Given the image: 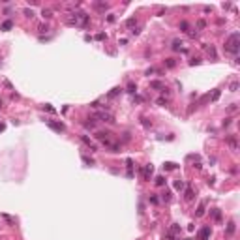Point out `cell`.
I'll return each mask as SVG.
<instances>
[{"label":"cell","mask_w":240,"mask_h":240,"mask_svg":"<svg viewBox=\"0 0 240 240\" xmlns=\"http://www.w3.org/2000/svg\"><path fill=\"white\" fill-rule=\"evenodd\" d=\"M45 124L51 128V130H54V132H58V133L66 132V126H64L62 122H54V120H45Z\"/></svg>","instance_id":"cell-5"},{"label":"cell","mask_w":240,"mask_h":240,"mask_svg":"<svg viewBox=\"0 0 240 240\" xmlns=\"http://www.w3.org/2000/svg\"><path fill=\"white\" fill-rule=\"evenodd\" d=\"M238 45H240V34L238 32H233L231 36L225 40V53H231V54H238Z\"/></svg>","instance_id":"cell-2"},{"label":"cell","mask_w":240,"mask_h":240,"mask_svg":"<svg viewBox=\"0 0 240 240\" xmlns=\"http://www.w3.org/2000/svg\"><path fill=\"white\" fill-rule=\"evenodd\" d=\"M225 233H227L229 236H231L233 233H235V221H229V223H227V229H225Z\"/></svg>","instance_id":"cell-18"},{"label":"cell","mask_w":240,"mask_h":240,"mask_svg":"<svg viewBox=\"0 0 240 240\" xmlns=\"http://www.w3.org/2000/svg\"><path fill=\"white\" fill-rule=\"evenodd\" d=\"M2 218H4L6 221H9V223H13V218H9V216H8V214H2Z\"/></svg>","instance_id":"cell-39"},{"label":"cell","mask_w":240,"mask_h":240,"mask_svg":"<svg viewBox=\"0 0 240 240\" xmlns=\"http://www.w3.org/2000/svg\"><path fill=\"white\" fill-rule=\"evenodd\" d=\"M156 103H158V105H167L169 103V98H163V96H161V98L156 100Z\"/></svg>","instance_id":"cell-27"},{"label":"cell","mask_w":240,"mask_h":240,"mask_svg":"<svg viewBox=\"0 0 240 240\" xmlns=\"http://www.w3.org/2000/svg\"><path fill=\"white\" fill-rule=\"evenodd\" d=\"M96 40H107V34H103V32H100V34L96 36Z\"/></svg>","instance_id":"cell-38"},{"label":"cell","mask_w":240,"mask_h":240,"mask_svg":"<svg viewBox=\"0 0 240 240\" xmlns=\"http://www.w3.org/2000/svg\"><path fill=\"white\" fill-rule=\"evenodd\" d=\"M83 159H85L86 163H90V165H92V163H94V159H90V158H88V156H83Z\"/></svg>","instance_id":"cell-41"},{"label":"cell","mask_w":240,"mask_h":240,"mask_svg":"<svg viewBox=\"0 0 240 240\" xmlns=\"http://www.w3.org/2000/svg\"><path fill=\"white\" fill-rule=\"evenodd\" d=\"M0 107H2V100H0Z\"/></svg>","instance_id":"cell-43"},{"label":"cell","mask_w":240,"mask_h":240,"mask_svg":"<svg viewBox=\"0 0 240 240\" xmlns=\"http://www.w3.org/2000/svg\"><path fill=\"white\" fill-rule=\"evenodd\" d=\"M88 120H90V122H85V128L86 130H96V120L94 118H88Z\"/></svg>","instance_id":"cell-21"},{"label":"cell","mask_w":240,"mask_h":240,"mask_svg":"<svg viewBox=\"0 0 240 240\" xmlns=\"http://www.w3.org/2000/svg\"><path fill=\"white\" fill-rule=\"evenodd\" d=\"M152 73H159V71H158L156 68H148V69L145 71V75H152Z\"/></svg>","instance_id":"cell-34"},{"label":"cell","mask_w":240,"mask_h":240,"mask_svg":"<svg viewBox=\"0 0 240 240\" xmlns=\"http://www.w3.org/2000/svg\"><path fill=\"white\" fill-rule=\"evenodd\" d=\"M204 210H206V201H201V204H199V208H197V212H195V216H197V218L204 216Z\"/></svg>","instance_id":"cell-11"},{"label":"cell","mask_w":240,"mask_h":240,"mask_svg":"<svg viewBox=\"0 0 240 240\" xmlns=\"http://www.w3.org/2000/svg\"><path fill=\"white\" fill-rule=\"evenodd\" d=\"M120 90H122V88H113V90H111V92H109V94H107V98H109V100H111V98H114V96H118V94H120Z\"/></svg>","instance_id":"cell-24"},{"label":"cell","mask_w":240,"mask_h":240,"mask_svg":"<svg viewBox=\"0 0 240 240\" xmlns=\"http://www.w3.org/2000/svg\"><path fill=\"white\" fill-rule=\"evenodd\" d=\"M94 137L98 141H107V139H113V133H111V132H103V130H98Z\"/></svg>","instance_id":"cell-7"},{"label":"cell","mask_w":240,"mask_h":240,"mask_svg":"<svg viewBox=\"0 0 240 240\" xmlns=\"http://www.w3.org/2000/svg\"><path fill=\"white\" fill-rule=\"evenodd\" d=\"M101 145H103L107 150H111V152H118V150H120V143H116V141H113V139L101 141Z\"/></svg>","instance_id":"cell-4"},{"label":"cell","mask_w":240,"mask_h":240,"mask_svg":"<svg viewBox=\"0 0 240 240\" xmlns=\"http://www.w3.org/2000/svg\"><path fill=\"white\" fill-rule=\"evenodd\" d=\"M135 24H137V19H135V17H130V19H128V21H126V26H128V28L135 26Z\"/></svg>","instance_id":"cell-25"},{"label":"cell","mask_w":240,"mask_h":240,"mask_svg":"<svg viewBox=\"0 0 240 240\" xmlns=\"http://www.w3.org/2000/svg\"><path fill=\"white\" fill-rule=\"evenodd\" d=\"M126 165H128V177L132 178V177H133V161H132V159H128Z\"/></svg>","instance_id":"cell-17"},{"label":"cell","mask_w":240,"mask_h":240,"mask_svg":"<svg viewBox=\"0 0 240 240\" xmlns=\"http://www.w3.org/2000/svg\"><path fill=\"white\" fill-rule=\"evenodd\" d=\"M23 13H24V15H26V17H28V19H32V17H34V11H32V9H24Z\"/></svg>","instance_id":"cell-35"},{"label":"cell","mask_w":240,"mask_h":240,"mask_svg":"<svg viewBox=\"0 0 240 240\" xmlns=\"http://www.w3.org/2000/svg\"><path fill=\"white\" fill-rule=\"evenodd\" d=\"M180 28H182V30H184V32H188V28H190V24H188V21H182V23H180Z\"/></svg>","instance_id":"cell-31"},{"label":"cell","mask_w":240,"mask_h":240,"mask_svg":"<svg viewBox=\"0 0 240 240\" xmlns=\"http://www.w3.org/2000/svg\"><path fill=\"white\" fill-rule=\"evenodd\" d=\"M92 118H94V120H101V122H105V124L114 122V116L109 113V111H96V113H92Z\"/></svg>","instance_id":"cell-3"},{"label":"cell","mask_w":240,"mask_h":240,"mask_svg":"<svg viewBox=\"0 0 240 240\" xmlns=\"http://www.w3.org/2000/svg\"><path fill=\"white\" fill-rule=\"evenodd\" d=\"M201 62H203L201 58H191L190 60V66H197V64H201Z\"/></svg>","instance_id":"cell-32"},{"label":"cell","mask_w":240,"mask_h":240,"mask_svg":"<svg viewBox=\"0 0 240 240\" xmlns=\"http://www.w3.org/2000/svg\"><path fill=\"white\" fill-rule=\"evenodd\" d=\"M41 15H43V19H51L53 17V11H51L49 8H43L41 9Z\"/></svg>","instance_id":"cell-20"},{"label":"cell","mask_w":240,"mask_h":240,"mask_svg":"<svg viewBox=\"0 0 240 240\" xmlns=\"http://www.w3.org/2000/svg\"><path fill=\"white\" fill-rule=\"evenodd\" d=\"M204 26H206V21H204V19H199V21H197V28H199V30H203Z\"/></svg>","instance_id":"cell-28"},{"label":"cell","mask_w":240,"mask_h":240,"mask_svg":"<svg viewBox=\"0 0 240 240\" xmlns=\"http://www.w3.org/2000/svg\"><path fill=\"white\" fill-rule=\"evenodd\" d=\"M107 23H114V15H107Z\"/></svg>","instance_id":"cell-42"},{"label":"cell","mask_w":240,"mask_h":240,"mask_svg":"<svg viewBox=\"0 0 240 240\" xmlns=\"http://www.w3.org/2000/svg\"><path fill=\"white\" fill-rule=\"evenodd\" d=\"M148 201H150V203H152V204H158V203H159V199H158V197H156V195H152V197H148Z\"/></svg>","instance_id":"cell-36"},{"label":"cell","mask_w":240,"mask_h":240,"mask_svg":"<svg viewBox=\"0 0 240 240\" xmlns=\"http://www.w3.org/2000/svg\"><path fill=\"white\" fill-rule=\"evenodd\" d=\"M236 88H238V83H231V88H229V90H231V92H236Z\"/></svg>","instance_id":"cell-37"},{"label":"cell","mask_w":240,"mask_h":240,"mask_svg":"<svg viewBox=\"0 0 240 240\" xmlns=\"http://www.w3.org/2000/svg\"><path fill=\"white\" fill-rule=\"evenodd\" d=\"M184 199H186V201H191V199H193V190H191V188H188V190H186V193H184Z\"/></svg>","instance_id":"cell-23"},{"label":"cell","mask_w":240,"mask_h":240,"mask_svg":"<svg viewBox=\"0 0 240 240\" xmlns=\"http://www.w3.org/2000/svg\"><path fill=\"white\" fill-rule=\"evenodd\" d=\"M171 49L173 51H182V41L180 40H175V41H173V45H171Z\"/></svg>","instance_id":"cell-16"},{"label":"cell","mask_w":240,"mask_h":240,"mask_svg":"<svg viewBox=\"0 0 240 240\" xmlns=\"http://www.w3.org/2000/svg\"><path fill=\"white\" fill-rule=\"evenodd\" d=\"M163 167L167 169V171H171V169H177V165H175V163H171V161H169V163H165V165H163Z\"/></svg>","instance_id":"cell-33"},{"label":"cell","mask_w":240,"mask_h":240,"mask_svg":"<svg viewBox=\"0 0 240 240\" xmlns=\"http://www.w3.org/2000/svg\"><path fill=\"white\" fill-rule=\"evenodd\" d=\"M152 173H154V167L152 165H145V167L141 169V177H143V180H150V177H152Z\"/></svg>","instance_id":"cell-6"},{"label":"cell","mask_w":240,"mask_h":240,"mask_svg":"<svg viewBox=\"0 0 240 240\" xmlns=\"http://www.w3.org/2000/svg\"><path fill=\"white\" fill-rule=\"evenodd\" d=\"M220 94H221V92H220V90H216V92H214V94H212V100H214V101H216V100H218V98H220Z\"/></svg>","instance_id":"cell-40"},{"label":"cell","mask_w":240,"mask_h":240,"mask_svg":"<svg viewBox=\"0 0 240 240\" xmlns=\"http://www.w3.org/2000/svg\"><path fill=\"white\" fill-rule=\"evenodd\" d=\"M150 88H156V90H163V88H165V85H163L161 81H150Z\"/></svg>","instance_id":"cell-14"},{"label":"cell","mask_w":240,"mask_h":240,"mask_svg":"<svg viewBox=\"0 0 240 240\" xmlns=\"http://www.w3.org/2000/svg\"><path fill=\"white\" fill-rule=\"evenodd\" d=\"M66 24H69V26L86 28L88 24H90V15L85 13V11H71V13L66 17Z\"/></svg>","instance_id":"cell-1"},{"label":"cell","mask_w":240,"mask_h":240,"mask_svg":"<svg viewBox=\"0 0 240 240\" xmlns=\"http://www.w3.org/2000/svg\"><path fill=\"white\" fill-rule=\"evenodd\" d=\"M156 184H158V186H163V184H165V177H158L156 178Z\"/></svg>","instance_id":"cell-30"},{"label":"cell","mask_w":240,"mask_h":240,"mask_svg":"<svg viewBox=\"0 0 240 240\" xmlns=\"http://www.w3.org/2000/svg\"><path fill=\"white\" fill-rule=\"evenodd\" d=\"M212 218H214V220H216V221L218 223H220V221H221V210H212Z\"/></svg>","instance_id":"cell-19"},{"label":"cell","mask_w":240,"mask_h":240,"mask_svg":"<svg viewBox=\"0 0 240 240\" xmlns=\"http://www.w3.org/2000/svg\"><path fill=\"white\" fill-rule=\"evenodd\" d=\"M210 227H203V229H201L199 231V240H208L210 238Z\"/></svg>","instance_id":"cell-10"},{"label":"cell","mask_w":240,"mask_h":240,"mask_svg":"<svg viewBox=\"0 0 240 240\" xmlns=\"http://www.w3.org/2000/svg\"><path fill=\"white\" fill-rule=\"evenodd\" d=\"M227 145H229V146H231V150H238V143H236V139H235V137H227Z\"/></svg>","instance_id":"cell-13"},{"label":"cell","mask_w":240,"mask_h":240,"mask_svg":"<svg viewBox=\"0 0 240 240\" xmlns=\"http://www.w3.org/2000/svg\"><path fill=\"white\" fill-rule=\"evenodd\" d=\"M81 141L85 143L86 146H88V148H90V152H96V150H98V146H96V145H94V143H92V141L88 139L86 135H81Z\"/></svg>","instance_id":"cell-9"},{"label":"cell","mask_w":240,"mask_h":240,"mask_svg":"<svg viewBox=\"0 0 240 240\" xmlns=\"http://www.w3.org/2000/svg\"><path fill=\"white\" fill-rule=\"evenodd\" d=\"M11 26H13V21H11V19H6L4 23L0 24V30H4V32H8V30H9V28H11Z\"/></svg>","instance_id":"cell-12"},{"label":"cell","mask_w":240,"mask_h":240,"mask_svg":"<svg viewBox=\"0 0 240 240\" xmlns=\"http://www.w3.org/2000/svg\"><path fill=\"white\" fill-rule=\"evenodd\" d=\"M163 64H165V68L171 69V68H175V66H177V60H175V58H165V62H163Z\"/></svg>","instance_id":"cell-15"},{"label":"cell","mask_w":240,"mask_h":240,"mask_svg":"<svg viewBox=\"0 0 240 240\" xmlns=\"http://www.w3.org/2000/svg\"><path fill=\"white\" fill-rule=\"evenodd\" d=\"M92 8L96 9V11H107L109 9V4H105V2H94V4H92Z\"/></svg>","instance_id":"cell-8"},{"label":"cell","mask_w":240,"mask_h":240,"mask_svg":"<svg viewBox=\"0 0 240 240\" xmlns=\"http://www.w3.org/2000/svg\"><path fill=\"white\" fill-rule=\"evenodd\" d=\"M175 190H178V191L184 190V180H175Z\"/></svg>","instance_id":"cell-26"},{"label":"cell","mask_w":240,"mask_h":240,"mask_svg":"<svg viewBox=\"0 0 240 240\" xmlns=\"http://www.w3.org/2000/svg\"><path fill=\"white\" fill-rule=\"evenodd\" d=\"M38 30L41 32V34H43V32H49V24L47 23H43V24H40V28H38Z\"/></svg>","instance_id":"cell-29"},{"label":"cell","mask_w":240,"mask_h":240,"mask_svg":"<svg viewBox=\"0 0 240 240\" xmlns=\"http://www.w3.org/2000/svg\"><path fill=\"white\" fill-rule=\"evenodd\" d=\"M128 92H130V94H135V92H137V85H135V83H132V81L128 83Z\"/></svg>","instance_id":"cell-22"}]
</instances>
